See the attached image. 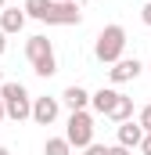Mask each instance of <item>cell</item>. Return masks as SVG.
Instances as JSON below:
<instances>
[{
	"instance_id": "obj_1",
	"label": "cell",
	"mask_w": 151,
	"mask_h": 155,
	"mask_svg": "<svg viewBox=\"0 0 151 155\" xmlns=\"http://www.w3.org/2000/svg\"><path fill=\"white\" fill-rule=\"evenodd\" d=\"M25 58L33 61V72L43 79H50L54 72H58V61H54V43L47 36H29V43H25Z\"/></svg>"
},
{
	"instance_id": "obj_2",
	"label": "cell",
	"mask_w": 151,
	"mask_h": 155,
	"mask_svg": "<svg viewBox=\"0 0 151 155\" xmlns=\"http://www.w3.org/2000/svg\"><path fill=\"white\" fill-rule=\"evenodd\" d=\"M0 101H4L7 119H14V123L29 119V112H33V97L22 83H0Z\"/></svg>"
},
{
	"instance_id": "obj_3",
	"label": "cell",
	"mask_w": 151,
	"mask_h": 155,
	"mask_svg": "<svg viewBox=\"0 0 151 155\" xmlns=\"http://www.w3.org/2000/svg\"><path fill=\"white\" fill-rule=\"evenodd\" d=\"M122 51H126V29H122V25H104V29H101V36H97V43H94L97 61L115 65V61L122 58Z\"/></svg>"
},
{
	"instance_id": "obj_4",
	"label": "cell",
	"mask_w": 151,
	"mask_h": 155,
	"mask_svg": "<svg viewBox=\"0 0 151 155\" xmlns=\"http://www.w3.org/2000/svg\"><path fill=\"white\" fill-rule=\"evenodd\" d=\"M65 141H69L72 148L94 144V116H90V112H72V116H69V126H65Z\"/></svg>"
},
{
	"instance_id": "obj_5",
	"label": "cell",
	"mask_w": 151,
	"mask_h": 155,
	"mask_svg": "<svg viewBox=\"0 0 151 155\" xmlns=\"http://www.w3.org/2000/svg\"><path fill=\"white\" fill-rule=\"evenodd\" d=\"M40 22H47V25H79V22H83V11H79L76 4L47 0V11H43V18H40Z\"/></svg>"
},
{
	"instance_id": "obj_6",
	"label": "cell",
	"mask_w": 151,
	"mask_h": 155,
	"mask_svg": "<svg viewBox=\"0 0 151 155\" xmlns=\"http://www.w3.org/2000/svg\"><path fill=\"white\" fill-rule=\"evenodd\" d=\"M58 112H61V101H58V97H33L29 119H36L40 126H50V123L58 119Z\"/></svg>"
},
{
	"instance_id": "obj_7",
	"label": "cell",
	"mask_w": 151,
	"mask_h": 155,
	"mask_svg": "<svg viewBox=\"0 0 151 155\" xmlns=\"http://www.w3.org/2000/svg\"><path fill=\"white\" fill-rule=\"evenodd\" d=\"M144 72V65L137 61V58H119L112 69H108V76H112V83H130V79H137Z\"/></svg>"
},
{
	"instance_id": "obj_8",
	"label": "cell",
	"mask_w": 151,
	"mask_h": 155,
	"mask_svg": "<svg viewBox=\"0 0 151 155\" xmlns=\"http://www.w3.org/2000/svg\"><path fill=\"white\" fill-rule=\"evenodd\" d=\"M22 25H25V11H18V7H4L0 11V33L7 36V33H22Z\"/></svg>"
},
{
	"instance_id": "obj_9",
	"label": "cell",
	"mask_w": 151,
	"mask_h": 155,
	"mask_svg": "<svg viewBox=\"0 0 151 155\" xmlns=\"http://www.w3.org/2000/svg\"><path fill=\"white\" fill-rule=\"evenodd\" d=\"M140 137H144V126H140V123H133V119L119 123V144H122V148H137Z\"/></svg>"
},
{
	"instance_id": "obj_10",
	"label": "cell",
	"mask_w": 151,
	"mask_h": 155,
	"mask_svg": "<svg viewBox=\"0 0 151 155\" xmlns=\"http://www.w3.org/2000/svg\"><path fill=\"white\" fill-rule=\"evenodd\" d=\"M61 101H65L72 112H86V105H90V94H86L83 87H69V90L61 94Z\"/></svg>"
},
{
	"instance_id": "obj_11",
	"label": "cell",
	"mask_w": 151,
	"mask_h": 155,
	"mask_svg": "<svg viewBox=\"0 0 151 155\" xmlns=\"http://www.w3.org/2000/svg\"><path fill=\"white\" fill-rule=\"evenodd\" d=\"M115 97H119V90H97V94H90V105H94V112H101V116H108L115 105Z\"/></svg>"
},
{
	"instance_id": "obj_12",
	"label": "cell",
	"mask_w": 151,
	"mask_h": 155,
	"mask_svg": "<svg viewBox=\"0 0 151 155\" xmlns=\"http://www.w3.org/2000/svg\"><path fill=\"white\" fill-rule=\"evenodd\" d=\"M108 119H115V123H126V119H133V97H126V94H119L112 105V112H108Z\"/></svg>"
},
{
	"instance_id": "obj_13",
	"label": "cell",
	"mask_w": 151,
	"mask_h": 155,
	"mask_svg": "<svg viewBox=\"0 0 151 155\" xmlns=\"http://www.w3.org/2000/svg\"><path fill=\"white\" fill-rule=\"evenodd\" d=\"M43 155H72V144H69L65 137H47V144H43Z\"/></svg>"
},
{
	"instance_id": "obj_14",
	"label": "cell",
	"mask_w": 151,
	"mask_h": 155,
	"mask_svg": "<svg viewBox=\"0 0 151 155\" xmlns=\"http://www.w3.org/2000/svg\"><path fill=\"white\" fill-rule=\"evenodd\" d=\"M137 123H140L144 130H151V105H144V108H140V116H137Z\"/></svg>"
},
{
	"instance_id": "obj_15",
	"label": "cell",
	"mask_w": 151,
	"mask_h": 155,
	"mask_svg": "<svg viewBox=\"0 0 151 155\" xmlns=\"http://www.w3.org/2000/svg\"><path fill=\"white\" fill-rule=\"evenodd\" d=\"M144 155H151V130H144V137H140V144H137Z\"/></svg>"
},
{
	"instance_id": "obj_16",
	"label": "cell",
	"mask_w": 151,
	"mask_h": 155,
	"mask_svg": "<svg viewBox=\"0 0 151 155\" xmlns=\"http://www.w3.org/2000/svg\"><path fill=\"white\" fill-rule=\"evenodd\" d=\"M83 152H86V155H108V148H104V144H86Z\"/></svg>"
},
{
	"instance_id": "obj_17",
	"label": "cell",
	"mask_w": 151,
	"mask_h": 155,
	"mask_svg": "<svg viewBox=\"0 0 151 155\" xmlns=\"http://www.w3.org/2000/svg\"><path fill=\"white\" fill-rule=\"evenodd\" d=\"M108 155H130V148H122V144H115V148H108Z\"/></svg>"
},
{
	"instance_id": "obj_18",
	"label": "cell",
	"mask_w": 151,
	"mask_h": 155,
	"mask_svg": "<svg viewBox=\"0 0 151 155\" xmlns=\"http://www.w3.org/2000/svg\"><path fill=\"white\" fill-rule=\"evenodd\" d=\"M140 18H144V25H151V4L144 7V11H140Z\"/></svg>"
},
{
	"instance_id": "obj_19",
	"label": "cell",
	"mask_w": 151,
	"mask_h": 155,
	"mask_svg": "<svg viewBox=\"0 0 151 155\" xmlns=\"http://www.w3.org/2000/svg\"><path fill=\"white\" fill-rule=\"evenodd\" d=\"M4 51H7V36L0 33V54H4Z\"/></svg>"
},
{
	"instance_id": "obj_20",
	"label": "cell",
	"mask_w": 151,
	"mask_h": 155,
	"mask_svg": "<svg viewBox=\"0 0 151 155\" xmlns=\"http://www.w3.org/2000/svg\"><path fill=\"white\" fill-rule=\"evenodd\" d=\"M4 119H7V112H4V101H0V123H4Z\"/></svg>"
},
{
	"instance_id": "obj_21",
	"label": "cell",
	"mask_w": 151,
	"mask_h": 155,
	"mask_svg": "<svg viewBox=\"0 0 151 155\" xmlns=\"http://www.w3.org/2000/svg\"><path fill=\"white\" fill-rule=\"evenodd\" d=\"M0 155H11V152H7V148H4V144H0Z\"/></svg>"
},
{
	"instance_id": "obj_22",
	"label": "cell",
	"mask_w": 151,
	"mask_h": 155,
	"mask_svg": "<svg viewBox=\"0 0 151 155\" xmlns=\"http://www.w3.org/2000/svg\"><path fill=\"white\" fill-rule=\"evenodd\" d=\"M61 4H76V0H61Z\"/></svg>"
},
{
	"instance_id": "obj_23",
	"label": "cell",
	"mask_w": 151,
	"mask_h": 155,
	"mask_svg": "<svg viewBox=\"0 0 151 155\" xmlns=\"http://www.w3.org/2000/svg\"><path fill=\"white\" fill-rule=\"evenodd\" d=\"M0 83H4V69H0Z\"/></svg>"
},
{
	"instance_id": "obj_24",
	"label": "cell",
	"mask_w": 151,
	"mask_h": 155,
	"mask_svg": "<svg viewBox=\"0 0 151 155\" xmlns=\"http://www.w3.org/2000/svg\"><path fill=\"white\" fill-rule=\"evenodd\" d=\"M0 11H4V0H0Z\"/></svg>"
},
{
	"instance_id": "obj_25",
	"label": "cell",
	"mask_w": 151,
	"mask_h": 155,
	"mask_svg": "<svg viewBox=\"0 0 151 155\" xmlns=\"http://www.w3.org/2000/svg\"><path fill=\"white\" fill-rule=\"evenodd\" d=\"M148 69H151V61H148Z\"/></svg>"
}]
</instances>
